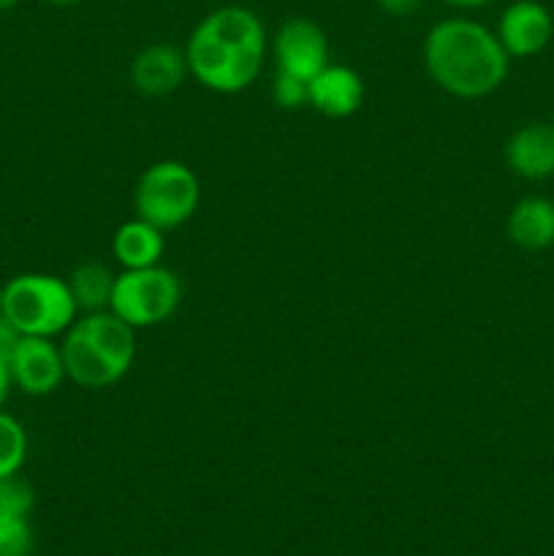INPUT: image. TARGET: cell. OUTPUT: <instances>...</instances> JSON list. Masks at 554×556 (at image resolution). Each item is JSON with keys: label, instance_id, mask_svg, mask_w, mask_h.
Segmentation results:
<instances>
[{"label": "cell", "instance_id": "22", "mask_svg": "<svg viewBox=\"0 0 554 556\" xmlns=\"http://www.w3.org/2000/svg\"><path fill=\"white\" fill-rule=\"evenodd\" d=\"M11 389H14V380H11V369H9V358L0 356V410H3L5 400H9Z\"/></svg>", "mask_w": 554, "mask_h": 556}, {"label": "cell", "instance_id": "13", "mask_svg": "<svg viewBox=\"0 0 554 556\" xmlns=\"http://www.w3.org/2000/svg\"><path fill=\"white\" fill-rule=\"evenodd\" d=\"M508 239L527 253H541L554 244V201L543 195H527L516 201L505 223Z\"/></svg>", "mask_w": 554, "mask_h": 556}, {"label": "cell", "instance_id": "18", "mask_svg": "<svg viewBox=\"0 0 554 556\" xmlns=\"http://www.w3.org/2000/svg\"><path fill=\"white\" fill-rule=\"evenodd\" d=\"M33 505H36V492L25 478H20V472L0 478V514L30 516Z\"/></svg>", "mask_w": 554, "mask_h": 556}, {"label": "cell", "instance_id": "15", "mask_svg": "<svg viewBox=\"0 0 554 556\" xmlns=\"http://www.w3.org/2000/svg\"><path fill=\"white\" fill-rule=\"evenodd\" d=\"M114 280H117V275H112L109 266L98 264V261H85V264H79L71 271V277L65 282H68L76 307L85 315L109 309L114 293Z\"/></svg>", "mask_w": 554, "mask_h": 556}, {"label": "cell", "instance_id": "9", "mask_svg": "<svg viewBox=\"0 0 554 556\" xmlns=\"http://www.w3.org/2000/svg\"><path fill=\"white\" fill-rule=\"evenodd\" d=\"M554 36V20L538 0H514L500 14L498 38L508 58H536Z\"/></svg>", "mask_w": 554, "mask_h": 556}, {"label": "cell", "instance_id": "21", "mask_svg": "<svg viewBox=\"0 0 554 556\" xmlns=\"http://www.w3.org/2000/svg\"><path fill=\"white\" fill-rule=\"evenodd\" d=\"M20 337L22 334L16 331V326L11 324L3 313H0V356L9 358L11 351H14V345L20 342Z\"/></svg>", "mask_w": 554, "mask_h": 556}, {"label": "cell", "instance_id": "10", "mask_svg": "<svg viewBox=\"0 0 554 556\" xmlns=\"http://www.w3.org/2000/svg\"><path fill=\"white\" fill-rule=\"evenodd\" d=\"M185 49L172 43H150L130 63V85L147 98H163L177 90L188 76Z\"/></svg>", "mask_w": 554, "mask_h": 556}, {"label": "cell", "instance_id": "4", "mask_svg": "<svg viewBox=\"0 0 554 556\" xmlns=\"http://www.w3.org/2000/svg\"><path fill=\"white\" fill-rule=\"evenodd\" d=\"M3 315L27 337L65 334L79 318L68 282L43 271H25L3 286Z\"/></svg>", "mask_w": 554, "mask_h": 556}, {"label": "cell", "instance_id": "8", "mask_svg": "<svg viewBox=\"0 0 554 556\" xmlns=\"http://www.w3.org/2000/svg\"><path fill=\"white\" fill-rule=\"evenodd\" d=\"M275 63L282 74L310 81L329 65L326 33L307 16H293L282 22L275 38Z\"/></svg>", "mask_w": 554, "mask_h": 556}, {"label": "cell", "instance_id": "14", "mask_svg": "<svg viewBox=\"0 0 554 556\" xmlns=\"http://www.w3.org/2000/svg\"><path fill=\"white\" fill-rule=\"evenodd\" d=\"M166 237L152 223L134 217L123 223L112 237V253L123 269H144V266L161 264Z\"/></svg>", "mask_w": 554, "mask_h": 556}, {"label": "cell", "instance_id": "17", "mask_svg": "<svg viewBox=\"0 0 554 556\" xmlns=\"http://www.w3.org/2000/svg\"><path fill=\"white\" fill-rule=\"evenodd\" d=\"M33 527L27 516L0 514V556H30Z\"/></svg>", "mask_w": 554, "mask_h": 556}, {"label": "cell", "instance_id": "12", "mask_svg": "<svg viewBox=\"0 0 554 556\" xmlns=\"http://www.w3.org/2000/svg\"><path fill=\"white\" fill-rule=\"evenodd\" d=\"M364 103V81L348 65H326L310 79V106L324 117L345 119L356 114Z\"/></svg>", "mask_w": 554, "mask_h": 556}, {"label": "cell", "instance_id": "24", "mask_svg": "<svg viewBox=\"0 0 554 556\" xmlns=\"http://www.w3.org/2000/svg\"><path fill=\"white\" fill-rule=\"evenodd\" d=\"M22 0H0V11H11V9H16Z\"/></svg>", "mask_w": 554, "mask_h": 556}, {"label": "cell", "instance_id": "16", "mask_svg": "<svg viewBox=\"0 0 554 556\" xmlns=\"http://www.w3.org/2000/svg\"><path fill=\"white\" fill-rule=\"evenodd\" d=\"M27 459V432L14 416L0 410V478L14 476Z\"/></svg>", "mask_w": 554, "mask_h": 556}, {"label": "cell", "instance_id": "25", "mask_svg": "<svg viewBox=\"0 0 554 556\" xmlns=\"http://www.w3.org/2000/svg\"><path fill=\"white\" fill-rule=\"evenodd\" d=\"M47 3H52V5H79V3H85V0H47Z\"/></svg>", "mask_w": 554, "mask_h": 556}, {"label": "cell", "instance_id": "11", "mask_svg": "<svg viewBox=\"0 0 554 556\" xmlns=\"http://www.w3.org/2000/svg\"><path fill=\"white\" fill-rule=\"evenodd\" d=\"M505 166L521 179L554 177V125L549 123H530L521 125L519 130L508 136L505 141Z\"/></svg>", "mask_w": 554, "mask_h": 556}, {"label": "cell", "instance_id": "5", "mask_svg": "<svg viewBox=\"0 0 554 556\" xmlns=\"http://www.w3.org/2000/svg\"><path fill=\"white\" fill-rule=\"evenodd\" d=\"M201 201V185L182 161H158L141 172L134 188V212L163 233L185 226Z\"/></svg>", "mask_w": 554, "mask_h": 556}, {"label": "cell", "instance_id": "19", "mask_svg": "<svg viewBox=\"0 0 554 556\" xmlns=\"http://www.w3.org/2000/svg\"><path fill=\"white\" fill-rule=\"evenodd\" d=\"M272 98H275V103L280 109L304 106V103H310V81L291 74H282V71H275V79H272Z\"/></svg>", "mask_w": 554, "mask_h": 556}, {"label": "cell", "instance_id": "20", "mask_svg": "<svg viewBox=\"0 0 554 556\" xmlns=\"http://www.w3.org/2000/svg\"><path fill=\"white\" fill-rule=\"evenodd\" d=\"M424 0H375V5H378L380 11H386V14L391 16H411L416 14L418 9H421Z\"/></svg>", "mask_w": 554, "mask_h": 556}, {"label": "cell", "instance_id": "2", "mask_svg": "<svg viewBox=\"0 0 554 556\" xmlns=\"http://www.w3.org/2000/svg\"><path fill=\"white\" fill-rule=\"evenodd\" d=\"M424 65L435 85L456 98L492 96L508 76L511 58L498 33L481 22L443 20L424 38Z\"/></svg>", "mask_w": 554, "mask_h": 556}, {"label": "cell", "instance_id": "6", "mask_svg": "<svg viewBox=\"0 0 554 556\" xmlns=\"http://www.w3.org/2000/svg\"><path fill=\"white\" fill-rule=\"evenodd\" d=\"M182 302V282L166 266H144V269H123L114 280L112 309L117 318L134 329L161 326L177 313Z\"/></svg>", "mask_w": 554, "mask_h": 556}, {"label": "cell", "instance_id": "7", "mask_svg": "<svg viewBox=\"0 0 554 556\" xmlns=\"http://www.w3.org/2000/svg\"><path fill=\"white\" fill-rule=\"evenodd\" d=\"M11 380L30 396H49L65 380V364L60 345L52 337L22 334L9 356Z\"/></svg>", "mask_w": 554, "mask_h": 556}, {"label": "cell", "instance_id": "23", "mask_svg": "<svg viewBox=\"0 0 554 556\" xmlns=\"http://www.w3.org/2000/svg\"><path fill=\"white\" fill-rule=\"evenodd\" d=\"M445 5H454V9H481V5H489L492 0H443Z\"/></svg>", "mask_w": 554, "mask_h": 556}, {"label": "cell", "instance_id": "26", "mask_svg": "<svg viewBox=\"0 0 554 556\" xmlns=\"http://www.w3.org/2000/svg\"><path fill=\"white\" fill-rule=\"evenodd\" d=\"M0 313H3V286H0Z\"/></svg>", "mask_w": 554, "mask_h": 556}, {"label": "cell", "instance_id": "1", "mask_svg": "<svg viewBox=\"0 0 554 556\" xmlns=\"http://www.w3.org/2000/svg\"><path fill=\"white\" fill-rule=\"evenodd\" d=\"M264 54V22L244 5H223L206 14L185 47L190 76L221 96L248 90L261 74Z\"/></svg>", "mask_w": 554, "mask_h": 556}, {"label": "cell", "instance_id": "3", "mask_svg": "<svg viewBox=\"0 0 554 556\" xmlns=\"http://www.w3.org/2000/svg\"><path fill=\"white\" fill-rule=\"evenodd\" d=\"M65 378L81 389H109L128 375L136 358V329L103 309L85 313L65 329L63 342Z\"/></svg>", "mask_w": 554, "mask_h": 556}]
</instances>
